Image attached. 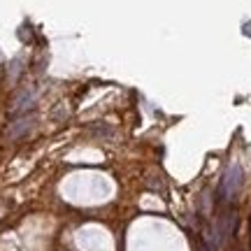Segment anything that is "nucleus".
Returning a JSON list of instances; mask_svg holds the SVG:
<instances>
[{
  "label": "nucleus",
  "mask_w": 251,
  "mask_h": 251,
  "mask_svg": "<svg viewBox=\"0 0 251 251\" xmlns=\"http://www.w3.org/2000/svg\"><path fill=\"white\" fill-rule=\"evenodd\" d=\"M30 128H33V117H21L19 121H14V124L7 128V135H5V137H7L9 142H12V140H19V137H24Z\"/></svg>",
  "instance_id": "nucleus-1"
},
{
  "label": "nucleus",
  "mask_w": 251,
  "mask_h": 251,
  "mask_svg": "<svg viewBox=\"0 0 251 251\" xmlns=\"http://www.w3.org/2000/svg\"><path fill=\"white\" fill-rule=\"evenodd\" d=\"M240 177H242V170H240L237 165H233L230 172H228V177H226V181H224V188L228 193H233V191L240 188Z\"/></svg>",
  "instance_id": "nucleus-2"
}]
</instances>
